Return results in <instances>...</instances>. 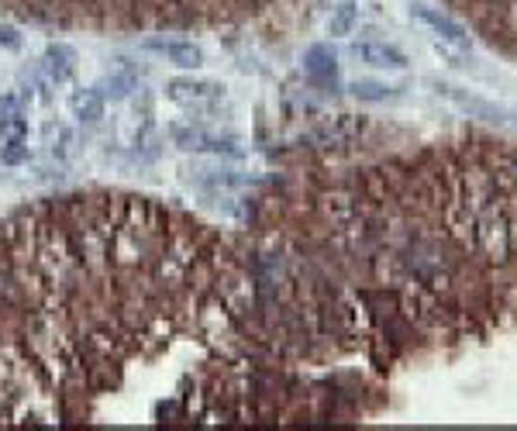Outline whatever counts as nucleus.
<instances>
[{"mask_svg":"<svg viewBox=\"0 0 517 431\" xmlns=\"http://www.w3.org/2000/svg\"><path fill=\"white\" fill-rule=\"evenodd\" d=\"M248 248L142 194H66L0 221V425H80L180 345L239 355Z\"/></svg>","mask_w":517,"mask_h":431,"instance_id":"1","label":"nucleus"},{"mask_svg":"<svg viewBox=\"0 0 517 431\" xmlns=\"http://www.w3.org/2000/svg\"><path fill=\"white\" fill-rule=\"evenodd\" d=\"M276 0H0L4 11L80 32H190L262 14Z\"/></svg>","mask_w":517,"mask_h":431,"instance_id":"2","label":"nucleus"},{"mask_svg":"<svg viewBox=\"0 0 517 431\" xmlns=\"http://www.w3.org/2000/svg\"><path fill=\"white\" fill-rule=\"evenodd\" d=\"M414 18L417 21H424L431 32H435L438 39L445 41V45H459V48H469V35H466V28L459 25V21H452L448 14H441L435 7H414Z\"/></svg>","mask_w":517,"mask_h":431,"instance_id":"3","label":"nucleus"},{"mask_svg":"<svg viewBox=\"0 0 517 431\" xmlns=\"http://www.w3.org/2000/svg\"><path fill=\"white\" fill-rule=\"evenodd\" d=\"M352 52L365 66H376V69H407V55L394 45H383V41H356Z\"/></svg>","mask_w":517,"mask_h":431,"instance_id":"4","label":"nucleus"},{"mask_svg":"<svg viewBox=\"0 0 517 431\" xmlns=\"http://www.w3.org/2000/svg\"><path fill=\"white\" fill-rule=\"evenodd\" d=\"M145 48H152V52H162L173 66H180V69H197L200 62H203V52H200L194 41H162V39H145Z\"/></svg>","mask_w":517,"mask_h":431,"instance_id":"5","label":"nucleus"},{"mask_svg":"<svg viewBox=\"0 0 517 431\" xmlns=\"http://www.w3.org/2000/svg\"><path fill=\"white\" fill-rule=\"evenodd\" d=\"M45 73L55 79V83H66V79L76 73V52L69 45H62V41L48 45L45 48Z\"/></svg>","mask_w":517,"mask_h":431,"instance_id":"6","label":"nucleus"},{"mask_svg":"<svg viewBox=\"0 0 517 431\" xmlns=\"http://www.w3.org/2000/svg\"><path fill=\"white\" fill-rule=\"evenodd\" d=\"M221 86L217 83H203V79H169L166 83V93L173 100H203V97H214Z\"/></svg>","mask_w":517,"mask_h":431,"instance_id":"7","label":"nucleus"},{"mask_svg":"<svg viewBox=\"0 0 517 431\" xmlns=\"http://www.w3.org/2000/svg\"><path fill=\"white\" fill-rule=\"evenodd\" d=\"M69 107H73V114L80 121H86V124L104 118V97H100L97 90H76V93L69 97Z\"/></svg>","mask_w":517,"mask_h":431,"instance_id":"8","label":"nucleus"},{"mask_svg":"<svg viewBox=\"0 0 517 431\" xmlns=\"http://www.w3.org/2000/svg\"><path fill=\"white\" fill-rule=\"evenodd\" d=\"M356 21H358V11L352 7V4H342V7H335V14H331V21H328V32H331L335 39L352 35Z\"/></svg>","mask_w":517,"mask_h":431,"instance_id":"9","label":"nucleus"},{"mask_svg":"<svg viewBox=\"0 0 517 431\" xmlns=\"http://www.w3.org/2000/svg\"><path fill=\"white\" fill-rule=\"evenodd\" d=\"M93 90H97L104 100H124V97L131 93V79L128 77H104Z\"/></svg>","mask_w":517,"mask_h":431,"instance_id":"10","label":"nucleus"},{"mask_svg":"<svg viewBox=\"0 0 517 431\" xmlns=\"http://www.w3.org/2000/svg\"><path fill=\"white\" fill-rule=\"evenodd\" d=\"M32 152H28V145H25V138H14V142H4L0 145V162L4 166H21V162H28Z\"/></svg>","mask_w":517,"mask_h":431,"instance_id":"11","label":"nucleus"},{"mask_svg":"<svg viewBox=\"0 0 517 431\" xmlns=\"http://www.w3.org/2000/svg\"><path fill=\"white\" fill-rule=\"evenodd\" d=\"M173 142H176L183 152L207 149V135H203V131H194V128H173Z\"/></svg>","mask_w":517,"mask_h":431,"instance_id":"12","label":"nucleus"},{"mask_svg":"<svg viewBox=\"0 0 517 431\" xmlns=\"http://www.w3.org/2000/svg\"><path fill=\"white\" fill-rule=\"evenodd\" d=\"M25 135H28V121L21 114L0 118V142H14V138H25Z\"/></svg>","mask_w":517,"mask_h":431,"instance_id":"13","label":"nucleus"},{"mask_svg":"<svg viewBox=\"0 0 517 431\" xmlns=\"http://www.w3.org/2000/svg\"><path fill=\"white\" fill-rule=\"evenodd\" d=\"M307 69H311V77L335 73V59L328 55V48H311V52H307Z\"/></svg>","mask_w":517,"mask_h":431,"instance_id":"14","label":"nucleus"},{"mask_svg":"<svg viewBox=\"0 0 517 431\" xmlns=\"http://www.w3.org/2000/svg\"><path fill=\"white\" fill-rule=\"evenodd\" d=\"M45 142L52 145L55 156H66V152H69V131H66L62 124H48V128H45Z\"/></svg>","mask_w":517,"mask_h":431,"instance_id":"15","label":"nucleus"},{"mask_svg":"<svg viewBox=\"0 0 517 431\" xmlns=\"http://www.w3.org/2000/svg\"><path fill=\"white\" fill-rule=\"evenodd\" d=\"M352 93H356L358 100H383L387 97V86L376 83V79H356L352 83Z\"/></svg>","mask_w":517,"mask_h":431,"instance_id":"16","label":"nucleus"},{"mask_svg":"<svg viewBox=\"0 0 517 431\" xmlns=\"http://www.w3.org/2000/svg\"><path fill=\"white\" fill-rule=\"evenodd\" d=\"M18 107H21V97H18V93H4V97H0V118L18 114Z\"/></svg>","mask_w":517,"mask_h":431,"instance_id":"17","label":"nucleus"},{"mask_svg":"<svg viewBox=\"0 0 517 431\" xmlns=\"http://www.w3.org/2000/svg\"><path fill=\"white\" fill-rule=\"evenodd\" d=\"M0 45H4V48H18V45H21L18 32H14V28H0Z\"/></svg>","mask_w":517,"mask_h":431,"instance_id":"18","label":"nucleus"}]
</instances>
